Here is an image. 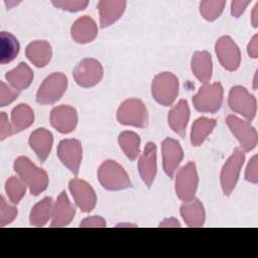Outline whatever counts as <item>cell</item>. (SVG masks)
<instances>
[{
    "instance_id": "cell-39",
    "label": "cell",
    "mask_w": 258,
    "mask_h": 258,
    "mask_svg": "<svg viewBox=\"0 0 258 258\" xmlns=\"http://www.w3.org/2000/svg\"><path fill=\"white\" fill-rule=\"evenodd\" d=\"M80 227H106V222L101 217H90L85 219L81 224Z\"/></svg>"
},
{
    "instance_id": "cell-10",
    "label": "cell",
    "mask_w": 258,
    "mask_h": 258,
    "mask_svg": "<svg viewBox=\"0 0 258 258\" xmlns=\"http://www.w3.org/2000/svg\"><path fill=\"white\" fill-rule=\"evenodd\" d=\"M244 159V152L239 148H236L225 162L221 171V185L226 196H229L236 186Z\"/></svg>"
},
{
    "instance_id": "cell-13",
    "label": "cell",
    "mask_w": 258,
    "mask_h": 258,
    "mask_svg": "<svg viewBox=\"0 0 258 258\" xmlns=\"http://www.w3.org/2000/svg\"><path fill=\"white\" fill-rule=\"evenodd\" d=\"M57 156L61 163L77 175L82 161L81 142L77 139L61 140L57 146Z\"/></svg>"
},
{
    "instance_id": "cell-16",
    "label": "cell",
    "mask_w": 258,
    "mask_h": 258,
    "mask_svg": "<svg viewBox=\"0 0 258 258\" xmlns=\"http://www.w3.org/2000/svg\"><path fill=\"white\" fill-rule=\"evenodd\" d=\"M161 149L163 169L169 177H172L183 158L182 148L175 139L166 138L162 141Z\"/></svg>"
},
{
    "instance_id": "cell-31",
    "label": "cell",
    "mask_w": 258,
    "mask_h": 258,
    "mask_svg": "<svg viewBox=\"0 0 258 258\" xmlns=\"http://www.w3.org/2000/svg\"><path fill=\"white\" fill-rule=\"evenodd\" d=\"M118 142L129 159L135 160L137 158L140 153V138L136 133L132 131H124L119 135Z\"/></svg>"
},
{
    "instance_id": "cell-11",
    "label": "cell",
    "mask_w": 258,
    "mask_h": 258,
    "mask_svg": "<svg viewBox=\"0 0 258 258\" xmlns=\"http://www.w3.org/2000/svg\"><path fill=\"white\" fill-rule=\"evenodd\" d=\"M226 122L244 151H250L256 146L257 132L255 128L250 125V122L243 121L234 115H229Z\"/></svg>"
},
{
    "instance_id": "cell-38",
    "label": "cell",
    "mask_w": 258,
    "mask_h": 258,
    "mask_svg": "<svg viewBox=\"0 0 258 258\" xmlns=\"http://www.w3.org/2000/svg\"><path fill=\"white\" fill-rule=\"evenodd\" d=\"M13 134L12 126L8 122V117L5 112L0 113V139L4 140Z\"/></svg>"
},
{
    "instance_id": "cell-42",
    "label": "cell",
    "mask_w": 258,
    "mask_h": 258,
    "mask_svg": "<svg viewBox=\"0 0 258 258\" xmlns=\"http://www.w3.org/2000/svg\"><path fill=\"white\" fill-rule=\"evenodd\" d=\"M159 227H179V223L174 218H169L164 220Z\"/></svg>"
},
{
    "instance_id": "cell-36",
    "label": "cell",
    "mask_w": 258,
    "mask_h": 258,
    "mask_svg": "<svg viewBox=\"0 0 258 258\" xmlns=\"http://www.w3.org/2000/svg\"><path fill=\"white\" fill-rule=\"evenodd\" d=\"M19 95V91L10 88L3 81L0 82V106L4 107L12 103Z\"/></svg>"
},
{
    "instance_id": "cell-43",
    "label": "cell",
    "mask_w": 258,
    "mask_h": 258,
    "mask_svg": "<svg viewBox=\"0 0 258 258\" xmlns=\"http://www.w3.org/2000/svg\"><path fill=\"white\" fill-rule=\"evenodd\" d=\"M257 7H258V4H256V5H255V7H254V10H253L252 23H253V26H254V27H256V26H257V20H256V18H257V14H256V12H257Z\"/></svg>"
},
{
    "instance_id": "cell-17",
    "label": "cell",
    "mask_w": 258,
    "mask_h": 258,
    "mask_svg": "<svg viewBox=\"0 0 258 258\" xmlns=\"http://www.w3.org/2000/svg\"><path fill=\"white\" fill-rule=\"evenodd\" d=\"M157 164H156V146L152 142H148L144 151L138 161V170L143 182L150 187L155 174H156Z\"/></svg>"
},
{
    "instance_id": "cell-41",
    "label": "cell",
    "mask_w": 258,
    "mask_h": 258,
    "mask_svg": "<svg viewBox=\"0 0 258 258\" xmlns=\"http://www.w3.org/2000/svg\"><path fill=\"white\" fill-rule=\"evenodd\" d=\"M257 34H255L252 38V40L250 41L249 45H248V54L253 57V58H256L257 57V54H258V48H257Z\"/></svg>"
},
{
    "instance_id": "cell-22",
    "label": "cell",
    "mask_w": 258,
    "mask_h": 258,
    "mask_svg": "<svg viewBox=\"0 0 258 258\" xmlns=\"http://www.w3.org/2000/svg\"><path fill=\"white\" fill-rule=\"evenodd\" d=\"M189 118V108L187 102L180 100L168 113V125L170 128L183 137Z\"/></svg>"
},
{
    "instance_id": "cell-35",
    "label": "cell",
    "mask_w": 258,
    "mask_h": 258,
    "mask_svg": "<svg viewBox=\"0 0 258 258\" xmlns=\"http://www.w3.org/2000/svg\"><path fill=\"white\" fill-rule=\"evenodd\" d=\"M51 3L59 9L70 11V12H76V11L85 9L88 6L89 1H87V0H60V1H52Z\"/></svg>"
},
{
    "instance_id": "cell-7",
    "label": "cell",
    "mask_w": 258,
    "mask_h": 258,
    "mask_svg": "<svg viewBox=\"0 0 258 258\" xmlns=\"http://www.w3.org/2000/svg\"><path fill=\"white\" fill-rule=\"evenodd\" d=\"M199 183V176L196 168V164L192 161L187 162L177 172L175 178V191L177 197L187 202L195 198Z\"/></svg>"
},
{
    "instance_id": "cell-30",
    "label": "cell",
    "mask_w": 258,
    "mask_h": 258,
    "mask_svg": "<svg viewBox=\"0 0 258 258\" xmlns=\"http://www.w3.org/2000/svg\"><path fill=\"white\" fill-rule=\"evenodd\" d=\"M216 126L215 119L209 118H199L197 119L191 127L190 132V142L194 146H200L206 140V138L212 133Z\"/></svg>"
},
{
    "instance_id": "cell-32",
    "label": "cell",
    "mask_w": 258,
    "mask_h": 258,
    "mask_svg": "<svg viewBox=\"0 0 258 258\" xmlns=\"http://www.w3.org/2000/svg\"><path fill=\"white\" fill-rule=\"evenodd\" d=\"M26 186L20 177L10 176L5 183V190L9 200L13 204H18L25 195Z\"/></svg>"
},
{
    "instance_id": "cell-33",
    "label": "cell",
    "mask_w": 258,
    "mask_h": 258,
    "mask_svg": "<svg viewBox=\"0 0 258 258\" xmlns=\"http://www.w3.org/2000/svg\"><path fill=\"white\" fill-rule=\"evenodd\" d=\"M225 4V1H202L200 3L201 14L205 19L213 21L222 14Z\"/></svg>"
},
{
    "instance_id": "cell-14",
    "label": "cell",
    "mask_w": 258,
    "mask_h": 258,
    "mask_svg": "<svg viewBox=\"0 0 258 258\" xmlns=\"http://www.w3.org/2000/svg\"><path fill=\"white\" fill-rule=\"evenodd\" d=\"M69 188L81 211L89 213L95 208L97 197L95 190L88 182L79 178H74L70 181Z\"/></svg>"
},
{
    "instance_id": "cell-29",
    "label": "cell",
    "mask_w": 258,
    "mask_h": 258,
    "mask_svg": "<svg viewBox=\"0 0 258 258\" xmlns=\"http://www.w3.org/2000/svg\"><path fill=\"white\" fill-rule=\"evenodd\" d=\"M53 210V202L51 198H44L42 201L34 205L30 212L29 221L32 226L42 227L51 218Z\"/></svg>"
},
{
    "instance_id": "cell-20",
    "label": "cell",
    "mask_w": 258,
    "mask_h": 258,
    "mask_svg": "<svg viewBox=\"0 0 258 258\" xmlns=\"http://www.w3.org/2000/svg\"><path fill=\"white\" fill-rule=\"evenodd\" d=\"M101 27H107L117 21L126 8L124 0H102L98 3Z\"/></svg>"
},
{
    "instance_id": "cell-15",
    "label": "cell",
    "mask_w": 258,
    "mask_h": 258,
    "mask_svg": "<svg viewBox=\"0 0 258 258\" xmlns=\"http://www.w3.org/2000/svg\"><path fill=\"white\" fill-rule=\"evenodd\" d=\"M50 124L60 133H70L74 131L78 123V114L75 108L61 105L53 108L50 112Z\"/></svg>"
},
{
    "instance_id": "cell-18",
    "label": "cell",
    "mask_w": 258,
    "mask_h": 258,
    "mask_svg": "<svg viewBox=\"0 0 258 258\" xmlns=\"http://www.w3.org/2000/svg\"><path fill=\"white\" fill-rule=\"evenodd\" d=\"M75 213V207L70 202L66 191H61L53 206L50 227L68 226L73 221Z\"/></svg>"
},
{
    "instance_id": "cell-34",
    "label": "cell",
    "mask_w": 258,
    "mask_h": 258,
    "mask_svg": "<svg viewBox=\"0 0 258 258\" xmlns=\"http://www.w3.org/2000/svg\"><path fill=\"white\" fill-rule=\"evenodd\" d=\"M17 216V209L9 205L4 197H1L0 202V226L4 227L5 225L11 223Z\"/></svg>"
},
{
    "instance_id": "cell-40",
    "label": "cell",
    "mask_w": 258,
    "mask_h": 258,
    "mask_svg": "<svg viewBox=\"0 0 258 258\" xmlns=\"http://www.w3.org/2000/svg\"><path fill=\"white\" fill-rule=\"evenodd\" d=\"M250 1H233L231 4V13L234 17H239L245 10Z\"/></svg>"
},
{
    "instance_id": "cell-28",
    "label": "cell",
    "mask_w": 258,
    "mask_h": 258,
    "mask_svg": "<svg viewBox=\"0 0 258 258\" xmlns=\"http://www.w3.org/2000/svg\"><path fill=\"white\" fill-rule=\"evenodd\" d=\"M19 52V42L16 37L7 31L0 33V62L2 64L12 61Z\"/></svg>"
},
{
    "instance_id": "cell-9",
    "label": "cell",
    "mask_w": 258,
    "mask_h": 258,
    "mask_svg": "<svg viewBox=\"0 0 258 258\" xmlns=\"http://www.w3.org/2000/svg\"><path fill=\"white\" fill-rule=\"evenodd\" d=\"M229 106L232 111L242 115L248 122L252 121L256 114V100L241 86H235L229 94Z\"/></svg>"
},
{
    "instance_id": "cell-21",
    "label": "cell",
    "mask_w": 258,
    "mask_h": 258,
    "mask_svg": "<svg viewBox=\"0 0 258 258\" xmlns=\"http://www.w3.org/2000/svg\"><path fill=\"white\" fill-rule=\"evenodd\" d=\"M52 134L44 128H38L35 131H33L30 134L28 140L31 149L35 152L38 159L42 162L49 155L52 146Z\"/></svg>"
},
{
    "instance_id": "cell-5",
    "label": "cell",
    "mask_w": 258,
    "mask_h": 258,
    "mask_svg": "<svg viewBox=\"0 0 258 258\" xmlns=\"http://www.w3.org/2000/svg\"><path fill=\"white\" fill-rule=\"evenodd\" d=\"M223 102V87L220 83L205 84L192 97L195 108L203 113H216Z\"/></svg>"
},
{
    "instance_id": "cell-2",
    "label": "cell",
    "mask_w": 258,
    "mask_h": 258,
    "mask_svg": "<svg viewBox=\"0 0 258 258\" xmlns=\"http://www.w3.org/2000/svg\"><path fill=\"white\" fill-rule=\"evenodd\" d=\"M98 178L102 186L109 190H121L132 185L125 169L111 159L101 164L98 169Z\"/></svg>"
},
{
    "instance_id": "cell-26",
    "label": "cell",
    "mask_w": 258,
    "mask_h": 258,
    "mask_svg": "<svg viewBox=\"0 0 258 258\" xmlns=\"http://www.w3.org/2000/svg\"><path fill=\"white\" fill-rule=\"evenodd\" d=\"M5 78L13 89L20 92L29 87L33 80V73L25 62H20L15 69L9 71Z\"/></svg>"
},
{
    "instance_id": "cell-23",
    "label": "cell",
    "mask_w": 258,
    "mask_h": 258,
    "mask_svg": "<svg viewBox=\"0 0 258 258\" xmlns=\"http://www.w3.org/2000/svg\"><path fill=\"white\" fill-rule=\"evenodd\" d=\"M28 59L37 68L45 67L52 55L51 46L45 40H35L30 42L25 50Z\"/></svg>"
},
{
    "instance_id": "cell-27",
    "label": "cell",
    "mask_w": 258,
    "mask_h": 258,
    "mask_svg": "<svg viewBox=\"0 0 258 258\" xmlns=\"http://www.w3.org/2000/svg\"><path fill=\"white\" fill-rule=\"evenodd\" d=\"M34 120L32 109L26 104H19L11 112V126L13 133H18L28 128Z\"/></svg>"
},
{
    "instance_id": "cell-6",
    "label": "cell",
    "mask_w": 258,
    "mask_h": 258,
    "mask_svg": "<svg viewBox=\"0 0 258 258\" xmlns=\"http://www.w3.org/2000/svg\"><path fill=\"white\" fill-rule=\"evenodd\" d=\"M117 119L121 124L143 128L147 125L148 114L142 101L131 98L120 105L117 111Z\"/></svg>"
},
{
    "instance_id": "cell-4",
    "label": "cell",
    "mask_w": 258,
    "mask_h": 258,
    "mask_svg": "<svg viewBox=\"0 0 258 258\" xmlns=\"http://www.w3.org/2000/svg\"><path fill=\"white\" fill-rule=\"evenodd\" d=\"M68 87V79L61 73H53L46 77L36 93V102L50 105L57 102Z\"/></svg>"
},
{
    "instance_id": "cell-12",
    "label": "cell",
    "mask_w": 258,
    "mask_h": 258,
    "mask_svg": "<svg viewBox=\"0 0 258 258\" xmlns=\"http://www.w3.org/2000/svg\"><path fill=\"white\" fill-rule=\"evenodd\" d=\"M216 53L221 64L228 71L238 69L241 61V53L235 41L227 35L220 37L216 42Z\"/></svg>"
},
{
    "instance_id": "cell-25",
    "label": "cell",
    "mask_w": 258,
    "mask_h": 258,
    "mask_svg": "<svg viewBox=\"0 0 258 258\" xmlns=\"http://www.w3.org/2000/svg\"><path fill=\"white\" fill-rule=\"evenodd\" d=\"M191 71L200 82L207 84L212 78L213 71L211 54L206 50L196 51L191 57Z\"/></svg>"
},
{
    "instance_id": "cell-3",
    "label": "cell",
    "mask_w": 258,
    "mask_h": 258,
    "mask_svg": "<svg viewBox=\"0 0 258 258\" xmlns=\"http://www.w3.org/2000/svg\"><path fill=\"white\" fill-rule=\"evenodd\" d=\"M151 94L157 103L170 106L178 94V80L169 72H163L154 77L151 84Z\"/></svg>"
},
{
    "instance_id": "cell-19",
    "label": "cell",
    "mask_w": 258,
    "mask_h": 258,
    "mask_svg": "<svg viewBox=\"0 0 258 258\" xmlns=\"http://www.w3.org/2000/svg\"><path fill=\"white\" fill-rule=\"evenodd\" d=\"M98 34L96 22L90 16L78 18L71 28V35L78 43H88L93 41Z\"/></svg>"
},
{
    "instance_id": "cell-37",
    "label": "cell",
    "mask_w": 258,
    "mask_h": 258,
    "mask_svg": "<svg viewBox=\"0 0 258 258\" xmlns=\"http://www.w3.org/2000/svg\"><path fill=\"white\" fill-rule=\"evenodd\" d=\"M246 180L257 183L258 181V169H257V155H254L247 165L245 172Z\"/></svg>"
},
{
    "instance_id": "cell-8",
    "label": "cell",
    "mask_w": 258,
    "mask_h": 258,
    "mask_svg": "<svg viewBox=\"0 0 258 258\" xmlns=\"http://www.w3.org/2000/svg\"><path fill=\"white\" fill-rule=\"evenodd\" d=\"M76 83L84 88H91L100 83L103 78V68L95 58H84L74 70Z\"/></svg>"
},
{
    "instance_id": "cell-24",
    "label": "cell",
    "mask_w": 258,
    "mask_h": 258,
    "mask_svg": "<svg viewBox=\"0 0 258 258\" xmlns=\"http://www.w3.org/2000/svg\"><path fill=\"white\" fill-rule=\"evenodd\" d=\"M180 215L188 227H202L206 219L204 207L198 199L184 202L180 208Z\"/></svg>"
},
{
    "instance_id": "cell-1",
    "label": "cell",
    "mask_w": 258,
    "mask_h": 258,
    "mask_svg": "<svg viewBox=\"0 0 258 258\" xmlns=\"http://www.w3.org/2000/svg\"><path fill=\"white\" fill-rule=\"evenodd\" d=\"M14 170L24 183L29 187L33 196H37L46 189L48 176L45 170L37 167L27 157L19 156L14 161Z\"/></svg>"
}]
</instances>
